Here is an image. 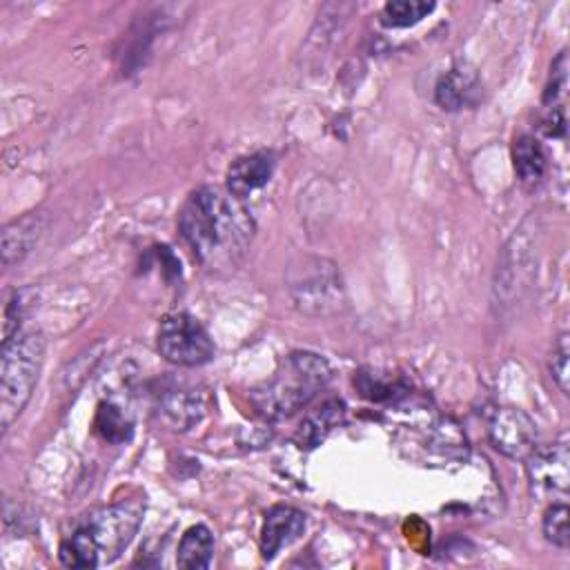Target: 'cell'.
<instances>
[{
  "mask_svg": "<svg viewBox=\"0 0 570 570\" xmlns=\"http://www.w3.org/2000/svg\"><path fill=\"white\" fill-rule=\"evenodd\" d=\"M254 220L243 203L218 187L194 189L180 207L178 232L207 269H232L247 254Z\"/></svg>",
  "mask_w": 570,
  "mask_h": 570,
  "instance_id": "6da1fadb",
  "label": "cell"
},
{
  "mask_svg": "<svg viewBox=\"0 0 570 570\" xmlns=\"http://www.w3.org/2000/svg\"><path fill=\"white\" fill-rule=\"evenodd\" d=\"M142 514L145 501L140 497L89 512L60 543V561L67 568H100L116 561L136 537Z\"/></svg>",
  "mask_w": 570,
  "mask_h": 570,
  "instance_id": "7a4b0ae2",
  "label": "cell"
},
{
  "mask_svg": "<svg viewBox=\"0 0 570 570\" xmlns=\"http://www.w3.org/2000/svg\"><path fill=\"white\" fill-rule=\"evenodd\" d=\"M330 379L332 367L323 356L292 352L267 381L252 390V403L267 419H287L303 410Z\"/></svg>",
  "mask_w": 570,
  "mask_h": 570,
  "instance_id": "3957f363",
  "label": "cell"
},
{
  "mask_svg": "<svg viewBox=\"0 0 570 570\" xmlns=\"http://www.w3.org/2000/svg\"><path fill=\"white\" fill-rule=\"evenodd\" d=\"M47 341L40 330L18 332L2 343L0 363V430L7 432L22 414L45 363Z\"/></svg>",
  "mask_w": 570,
  "mask_h": 570,
  "instance_id": "277c9868",
  "label": "cell"
},
{
  "mask_svg": "<svg viewBox=\"0 0 570 570\" xmlns=\"http://www.w3.org/2000/svg\"><path fill=\"white\" fill-rule=\"evenodd\" d=\"M156 345L165 361L180 367H198L214 356V343L207 330L187 312H169L163 316Z\"/></svg>",
  "mask_w": 570,
  "mask_h": 570,
  "instance_id": "5b68a950",
  "label": "cell"
},
{
  "mask_svg": "<svg viewBox=\"0 0 570 570\" xmlns=\"http://www.w3.org/2000/svg\"><path fill=\"white\" fill-rule=\"evenodd\" d=\"M289 278V296L305 314H330L341 307L343 287L334 263L323 258H303Z\"/></svg>",
  "mask_w": 570,
  "mask_h": 570,
  "instance_id": "8992f818",
  "label": "cell"
},
{
  "mask_svg": "<svg viewBox=\"0 0 570 570\" xmlns=\"http://www.w3.org/2000/svg\"><path fill=\"white\" fill-rule=\"evenodd\" d=\"M488 432L494 450L510 459H528L537 448V425L519 407H499Z\"/></svg>",
  "mask_w": 570,
  "mask_h": 570,
  "instance_id": "52a82bcc",
  "label": "cell"
},
{
  "mask_svg": "<svg viewBox=\"0 0 570 570\" xmlns=\"http://www.w3.org/2000/svg\"><path fill=\"white\" fill-rule=\"evenodd\" d=\"M568 445L566 441L552 443L548 448H534L532 454L528 456V476H530V488L539 497H550V494H566L568 492V481H570V470H568Z\"/></svg>",
  "mask_w": 570,
  "mask_h": 570,
  "instance_id": "ba28073f",
  "label": "cell"
},
{
  "mask_svg": "<svg viewBox=\"0 0 570 570\" xmlns=\"http://www.w3.org/2000/svg\"><path fill=\"white\" fill-rule=\"evenodd\" d=\"M156 412L169 430L185 432L203 419V414H205V394L200 390L187 387V385L169 387L158 396Z\"/></svg>",
  "mask_w": 570,
  "mask_h": 570,
  "instance_id": "9c48e42d",
  "label": "cell"
},
{
  "mask_svg": "<svg viewBox=\"0 0 570 570\" xmlns=\"http://www.w3.org/2000/svg\"><path fill=\"white\" fill-rule=\"evenodd\" d=\"M305 530V514L292 505H274L261 528V554L276 557L285 546L294 543Z\"/></svg>",
  "mask_w": 570,
  "mask_h": 570,
  "instance_id": "30bf717a",
  "label": "cell"
},
{
  "mask_svg": "<svg viewBox=\"0 0 570 570\" xmlns=\"http://www.w3.org/2000/svg\"><path fill=\"white\" fill-rule=\"evenodd\" d=\"M274 174V156L269 151H254L236 158L227 169V191L238 200L265 187Z\"/></svg>",
  "mask_w": 570,
  "mask_h": 570,
  "instance_id": "8fae6325",
  "label": "cell"
},
{
  "mask_svg": "<svg viewBox=\"0 0 570 570\" xmlns=\"http://www.w3.org/2000/svg\"><path fill=\"white\" fill-rule=\"evenodd\" d=\"M481 91V82L476 71L470 65H454L445 71L434 89L436 105L445 111H459L476 102Z\"/></svg>",
  "mask_w": 570,
  "mask_h": 570,
  "instance_id": "7c38bea8",
  "label": "cell"
},
{
  "mask_svg": "<svg viewBox=\"0 0 570 570\" xmlns=\"http://www.w3.org/2000/svg\"><path fill=\"white\" fill-rule=\"evenodd\" d=\"M345 414V405L338 399H330L312 410L298 425L296 443L301 448H316L341 421Z\"/></svg>",
  "mask_w": 570,
  "mask_h": 570,
  "instance_id": "4fadbf2b",
  "label": "cell"
},
{
  "mask_svg": "<svg viewBox=\"0 0 570 570\" xmlns=\"http://www.w3.org/2000/svg\"><path fill=\"white\" fill-rule=\"evenodd\" d=\"M40 229H42L40 216H36V214H29L20 220H13L4 227V232H2V261H4L7 267L11 263L22 261L31 252L33 243L38 240Z\"/></svg>",
  "mask_w": 570,
  "mask_h": 570,
  "instance_id": "5bb4252c",
  "label": "cell"
},
{
  "mask_svg": "<svg viewBox=\"0 0 570 570\" xmlns=\"http://www.w3.org/2000/svg\"><path fill=\"white\" fill-rule=\"evenodd\" d=\"M214 554V537L207 525H191L185 530L176 552V566L185 570L207 568Z\"/></svg>",
  "mask_w": 570,
  "mask_h": 570,
  "instance_id": "9a60e30c",
  "label": "cell"
},
{
  "mask_svg": "<svg viewBox=\"0 0 570 570\" xmlns=\"http://www.w3.org/2000/svg\"><path fill=\"white\" fill-rule=\"evenodd\" d=\"M514 171L521 183H539L546 171V151L534 136H519L512 145Z\"/></svg>",
  "mask_w": 570,
  "mask_h": 570,
  "instance_id": "2e32d148",
  "label": "cell"
},
{
  "mask_svg": "<svg viewBox=\"0 0 570 570\" xmlns=\"http://www.w3.org/2000/svg\"><path fill=\"white\" fill-rule=\"evenodd\" d=\"M434 11V2L428 0H392L381 9V24L387 29H403L416 24Z\"/></svg>",
  "mask_w": 570,
  "mask_h": 570,
  "instance_id": "e0dca14e",
  "label": "cell"
},
{
  "mask_svg": "<svg viewBox=\"0 0 570 570\" xmlns=\"http://www.w3.org/2000/svg\"><path fill=\"white\" fill-rule=\"evenodd\" d=\"M354 385L361 392V396L370 401H385V399H392L396 392L405 390L403 381L374 370H358L354 376Z\"/></svg>",
  "mask_w": 570,
  "mask_h": 570,
  "instance_id": "ac0fdd59",
  "label": "cell"
},
{
  "mask_svg": "<svg viewBox=\"0 0 570 570\" xmlns=\"http://www.w3.org/2000/svg\"><path fill=\"white\" fill-rule=\"evenodd\" d=\"M96 430L109 443H122L131 434V423L114 403H102L96 414Z\"/></svg>",
  "mask_w": 570,
  "mask_h": 570,
  "instance_id": "d6986e66",
  "label": "cell"
},
{
  "mask_svg": "<svg viewBox=\"0 0 570 570\" xmlns=\"http://www.w3.org/2000/svg\"><path fill=\"white\" fill-rule=\"evenodd\" d=\"M568 517H570V512H568L566 501H557V503L552 501V505L543 514V534L552 546H557L561 550H566L570 546Z\"/></svg>",
  "mask_w": 570,
  "mask_h": 570,
  "instance_id": "ffe728a7",
  "label": "cell"
},
{
  "mask_svg": "<svg viewBox=\"0 0 570 570\" xmlns=\"http://www.w3.org/2000/svg\"><path fill=\"white\" fill-rule=\"evenodd\" d=\"M33 303V292L31 289H18L4 305V316H2V343L11 341L20 332V323L27 316L29 305Z\"/></svg>",
  "mask_w": 570,
  "mask_h": 570,
  "instance_id": "44dd1931",
  "label": "cell"
},
{
  "mask_svg": "<svg viewBox=\"0 0 570 570\" xmlns=\"http://www.w3.org/2000/svg\"><path fill=\"white\" fill-rule=\"evenodd\" d=\"M568 356H570V347H568V334L563 332L559 338H557V345L552 347V356H550V374L557 383V387L568 394V381H570V374H568Z\"/></svg>",
  "mask_w": 570,
  "mask_h": 570,
  "instance_id": "7402d4cb",
  "label": "cell"
}]
</instances>
